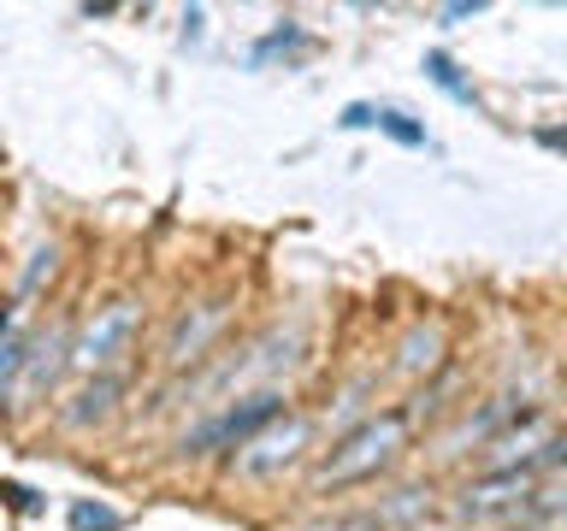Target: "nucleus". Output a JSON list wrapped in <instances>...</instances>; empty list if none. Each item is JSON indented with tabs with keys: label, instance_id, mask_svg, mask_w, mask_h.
Instances as JSON below:
<instances>
[{
	"label": "nucleus",
	"instance_id": "20e7f679",
	"mask_svg": "<svg viewBox=\"0 0 567 531\" xmlns=\"http://www.w3.org/2000/svg\"><path fill=\"white\" fill-rule=\"evenodd\" d=\"M301 449H308V419H272L237 449V467L248 478H272V472L290 467Z\"/></svg>",
	"mask_w": 567,
	"mask_h": 531
},
{
	"label": "nucleus",
	"instance_id": "7ed1b4c3",
	"mask_svg": "<svg viewBox=\"0 0 567 531\" xmlns=\"http://www.w3.org/2000/svg\"><path fill=\"white\" fill-rule=\"evenodd\" d=\"M131 331H136V301H106V308H95V319L78 331V343H71V361H78L83 372H101L124 361V348H131Z\"/></svg>",
	"mask_w": 567,
	"mask_h": 531
},
{
	"label": "nucleus",
	"instance_id": "f257e3e1",
	"mask_svg": "<svg viewBox=\"0 0 567 531\" xmlns=\"http://www.w3.org/2000/svg\"><path fill=\"white\" fill-rule=\"evenodd\" d=\"M408 442V414L396 407V414H379L367 425H354V431L331 449V460L313 472L319 490H343V485H361V478H372L379 467H390L396 460V449Z\"/></svg>",
	"mask_w": 567,
	"mask_h": 531
},
{
	"label": "nucleus",
	"instance_id": "39448f33",
	"mask_svg": "<svg viewBox=\"0 0 567 531\" xmlns=\"http://www.w3.org/2000/svg\"><path fill=\"white\" fill-rule=\"evenodd\" d=\"M219 325H225V308L213 301V308H202L195 319H184V325L172 331V343H166V361H177V366H184V361H195V354L207 348V336L219 331Z\"/></svg>",
	"mask_w": 567,
	"mask_h": 531
},
{
	"label": "nucleus",
	"instance_id": "0eeeda50",
	"mask_svg": "<svg viewBox=\"0 0 567 531\" xmlns=\"http://www.w3.org/2000/svg\"><path fill=\"white\" fill-rule=\"evenodd\" d=\"M113 396H118V378H95V384H89L83 389V396H78V407H71V425H89V419H101L106 414V407H113Z\"/></svg>",
	"mask_w": 567,
	"mask_h": 531
},
{
	"label": "nucleus",
	"instance_id": "1a4fd4ad",
	"mask_svg": "<svg viewBox=\"0 0 567 531\" xmlns=\"http://www.w3.org/2000/svg\"><path fill=\"white\" fill-rule=\"evenodd\" d=\"M425 77H432L437 88H450L455 101H473V88L455 77V60H443V53H425Z\"/></svg>",
	"mask_w": 567,
	"mask_h": 531
},
{
	"label": "nucleus",
	"instance_id": "9b49d317",
	"mask_svg": "<svg viewBox=\"0 0 567 531\" xmlns=\"http://www.w3.org/2000/svg\"><path fill=\"white\" fill-rule=\"evenodd\" d=\"M18 366H24V348H18L12 336H7V343H0V389H7V378H12Z\"/></svg>",
	"mask_w": 567,
	"mask_h": 531
},
{
	"label": "nucleus",
	"instance_id": "423d86ee",
	"mask_svg": "<svg viewBox=\"0 0 567 531\" xmlns=\"http://www.w3.org/2000/svg\"><path fill=\"white\" fill-rule=\"evenodd\" d=\"M367 124L396 136L402 148H425V124H408V113H396V106H367Z\"/></svg>",
	"mask_w": 567,
	"mask_h": 531
},
{
	"label": "nucleus",
	"instance_id": "f03ea898",
	"mask_svg": "<svg viewBox=\"0 0 567 531\" xmlns=\"http://www.w3.org/2000/svg\"><path fill=\"white\" fill-rule=\"evenodd\" d=\"M284 414V396L278 389H260V396H243V402H230L219 407L207 425H195V431L184 437V455H213V449H243L248 437L260 431V425H272Z\"/></svg>",
	"mask_w": 567,
	"mask_h": 531
},
{
	"label": "nucleus",
	"instance_id": "6e6552de",
	"mask_svg": "<svg viewBox=\"0 0 567 531\" xmlns=\"http://www.w3.org/2000/svg\"><path fill=\"white\" fill-rule=\"evenodd\" d=\"M437 348H443L437 331H414V336L402 343V372H432V366H437Z\"/></svg>",
	"mask_w": 567,
	"mask_h": 531
},
{
	"label": "nucleus",
	"instance_id": "f8f14e48",
	"mask_svg": "<svg viewBox=\"0 0 567 531\" xmlns=\"http://www.w3.org/2000/svg\"><path fill=\"white\" fill-rule=\"evenodd\" d=\"M473 12H485V7H478V0H455V7H443L437 18L443 24H461V18H473Z\"/></svg>",
	"mask_w": 567,
	"mask_h": 531
},
{
	"label": "nucleus",
	"instance_id": "9d476101",
	"mask_svg": "<svg viewBox=\"0 0 567 531\" xmlns=\"http://www.w3.org/2000/svg\"><path fill=\"white\" fill-rule=\"evenodd\" d=\"M71 531H118V513L113 508H71Z\"/></svg>",
	"mask_w": 567,
	"mask_h": 531
}]
</instances>
